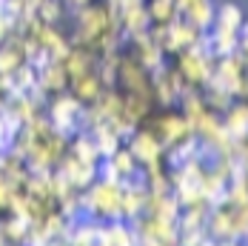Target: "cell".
Returning a JSON list of instances; mask_svg holds the SVG:
<instances>
[{"label": "cell", "mask_w": 248, "mask_h": 246, "mask_svg": "<svg viewBox=\"0 0 248 246\" xmlns=\"http://www.w3.org/2000/svg\"><path fill=\"white\" fill-rule=\"evenodd\" d=\"M223 126L234 141L248 138V100H234L223 112Z\"/></svg>", "instance_id": "cell-1"}, {"label": "cell", "mask_w": 248, "mask_h": 246, "mask_svg": "<svg viewBox=\"0 0 248 246\" xmlns=\"http://www.w3.org/2000/svg\"><path fill=\"white\" fill-rule=\"evenodd\" d=\"M160 141L151 135V132H140L137 138H134V149H131V155L134 158H140V160H146V163H151L157 155H160Z\"/></svg>", "instance_id": "cell-2"}, {"label": "cell", "mask_w": 248, "mask_h": 246, "mask_svg": "<svg viewBox=\"0 0 248 246\" xmlns=\"http://www.w3.org/2000/svg\"><path fill=\"white\" fill-rule=\"evenodd\" d=\"M240 143H243V155L248 158V138H246V141H240Z\"/></svg>", "instance_id": "cell-3"}, {"label": "cell", "mask_w": 248, "mask_h": 246, "mask_svg": "<svg viewBox=\"0 0 248 246\" xmlns=\"http://www.w3.org/2000/svg\"><path fill=\"white\" fill-rule=\"evenodd\" d=\"M240 244H243V246H248V235H246V238H243V241H240Z\"/></svg>", "instance_id": "cell-4"}]
</instances>
